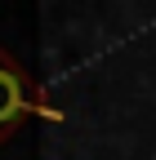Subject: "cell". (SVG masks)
Listing matches in <instances>:
<instances>
[{
	"label": "cell",
	"instance_id": "obj_2",
	"mask_svg": "<svg viewBox=\"0 0 156 160\" xmlns=\"http://www.w3.org/2000/svg\"><path fill=\"white\" fill-rule=\"evenodd\" d=\"M0 147H5V142H0Z\"/></svg>",
	"mask_w": 156,
	"mask_h": 160
},
{
	"label": "cell",
	"instance_id": "obj_1",
	"mask_svg": "<svg viewBox=\"0 0 156 160\" xmlns=\"http://www.w3.org/2000/svg\"><path fill=\"white\" fill-rule=\"evenodd\" d=\"M31 116H45V120H58L63 111L58 107H49V98H45V89L36 85V80L23 71V62L0 45V142L23 125V120H31Z\"/></svg>",
	"mask_w": 156,
	"mask_h": 160
}]
</instances>
